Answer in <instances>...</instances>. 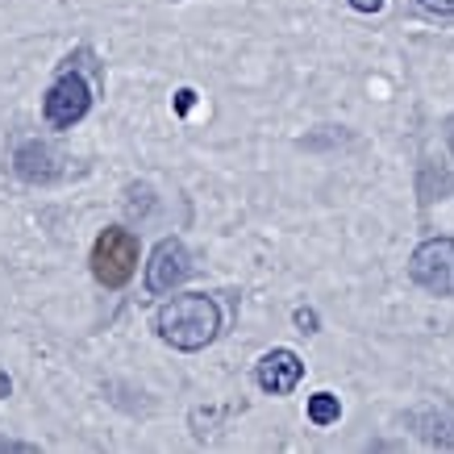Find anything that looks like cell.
Masks as SVG:
<instances>
[{
  "label": "cell",
  "instance_id": "10",
  "mask_svg": "<svg viewBox=\"0 0 454 454\" xmlns=\"http://www.w3.org/2000/svg\"><path fill=\"white\" fill-rule=\"evenodd\" d=\"M417 4L434 17H454V0H417Z\"/></svg>",
  "mask_w": 454,
  "mask_h": 454
},
{
  "label": "cell",
  "instance_id": "14",
  "mask_svg": "<svg viewBox=\"0 0 454 454\" xmlns=\"http://www.w3.org/2000/svg\"><path fill=\"white\" fill-rule=\"evenodd\" d=\"M9 392H13V380H9V375H4V372H0V400H4V396H9Z\"/></svg>",
  "mask_w": 454,
  "mask_h": 454
},
{
  "label": "cell",
  "instance_id": "3",
  "mask_svg": "<svg viewBox=\"0 0 454 454\" xmlns=\"http://www.w3.org/2000/svg\"><path fill=\"white\" fill-rule=\"evenodd\" d=\"M92 109V88L83 80L80 71H63L51 88H46V97H42V117L51 129H71V125H80Z\"/></svg>",
  "mask_w": 454,
  "mask_h": 454
},
{
  "label": "cell",
  "instance_id": "5",
  "mask_svg": "<svg viewBox=\"0 0 454 454\" xmlns=\"http://www.w3.org/2000/svg\"><path fill=\"white\" fill-rule=\"evenodd\" d=\"M188 276H192V259H188L184 242H179V238H163V242L154 247L151 262H146V292H151V296H167V292L179 288Z\"/></svg>",
  "mask_w": 454,
  "mask_h": 454
},
{
  "label": "cell",
  "instance_id": "13",
  "mask_svg": "<svg viewBox=\"0 0 454 454\" xmlns=\"http://www.w3.org/2000/svg\"><path fill=\"white\" fill-rule=\"evenodd\" d=\"M0 450H34V446H26V442H9V438H0Z\"/></svg>",
  "mask_w": 454,
  "mask_h": 454
},
{
  "label": "cell",
  "instance_id": "9",
  "mask_svg": "<svg viewBox=\"0 0 454 454\" xmlns=\"http://www.w3.org/2000/svg\"><path fill=\"white\" fill-rule=\"evenodd\" d=\"M292 321H296V330H301V333H317V313H313V309H296V313H292Z\"/></svg>",
  "mask_w": 454,
  "mask_h": 454
},
{
  "label": "cell",
  "instance_id": "15",
  "mask_svg": "<svg viewBox=\"0 0 454 454\" xmlns=\"http://www.w3.org/2000/svg\"><path fill=\"white\" fill-rule=\"evenodd\" d=\"M446 146H450V154H454V117L446 121Z\"/></svg>",
  "mask_w": 454,
  "mask_h": 454
},
{
  "label": "cell",
  "instance_id": "8",
  "mask_svg": "<svg viewBox=\"0 0 454 454\" xmlns=\"http://www.w3.org/2000/svg\"><path fill=\"white\" fill-rule=\"evenodd\" d=\"M338 417H342V400L333 396V392H317V396H309V421L313 426H338Z\"/></svg>",
  "mask_w": 454,
  "mask_h": 454
},
{
  "label": "cell",
  "instance_id": "1",
  "mask_svg": "<svg viewBox=\"0 0 454 454\" xmlns=\"http://www.w3.org/2000/svg\"><path fill=\"white\" fill-rule=\"evenodd\" d=\"M154 333L163 338L171 350H205L221 333V309L205 292H188V296H171L159 304L154 313Z\"/></svg>",
  "mask_w": 454,
  "mask_h": 454
},
{
  "label": "cell",
  "instance_id": "2",
  "mask_svg": "<svg viewBox=\"0 0 454 454\" xmlns=\"http://www.w3.org/2000/svg\"><path fill=\"white\" fill-rule=\"evenodd\" d=\"M92 276L97 284H105L109 292L125 288L134 271H138V234L134 230H125V225H109V230H100L97 242H92Z\"/></svg>",
  "mask_w": 454,
  "mask_h": 454
},
{
  "label": "cell",
  "instance_id": "11",
  "mask_svg": "<svg viewBox=\"0 0 454 454\" xmlns=\"http://www.w3.org/2000/svg\"><path fill=\"white\" fill-rule=\"evenodd\" d=\"M192 105H196V92H192V88H179V92H176V113H188Z\"/></svg>",
  "mask_w": 454,
  "mask_h": 454
},
{
  "label": "cell",
  "instance_id": "4",
  "mask_svg": "<svg viewBox=\"0 0 454 454\" xmlns=\"http://www.w3.org/2000/svg\"><path fill=\"white\" fill-rule=\"evenodd\" d=\"M409 276L434 296H454V238H429L413 250Z\"/></svg>",
  "mask_w": 454,
  "mask_h": 454
},
{
  "label": "cell",
  "instance_id": "7",
  "mask_svg": "<svg viewBox=\"0 0 454 454\" xmlns=\"http://www.w3.org/2000/svg\"><path fill=\"white\" fill-rule=\"evenodd\" d=\"M17 176L29 179V184H51V179L59 176L55 167V151L46 146V142H26L21 151H17Z\"/></svg>",
  "mask_w": 454,
  "mask_h": 454
},
{
  "label": "cell",
  "instance_id": "6",
  "mask_svg": "<svg viewBox=\"0 0 454 454\" xmlns=\"http://www.w3.org/2000/svg\"><path fill=\"white\" fill-rule=\"evenodd\" d=\"M301 380H304V363L288 346H276V350H267V355L254 363V384H259L267 396H288V392H296Z\"/></svg>",
  "mask_w": 454,
  "mask_h": 454
},
{
  "label": "cell",
  "instance_id": "12",
  "mask_svg": "<svg viewBox=\"0 0 454 454\" xmlns=\"http://www.w3.org/2000/svg\"><path fill=\"white\" fill-rule=\"evenodd\" d=\"M350 9H358V13H380L384 0H350Z\"/></svg>",
  "mask_w": 454,
  "mask_h": 454
}]
</instances>
